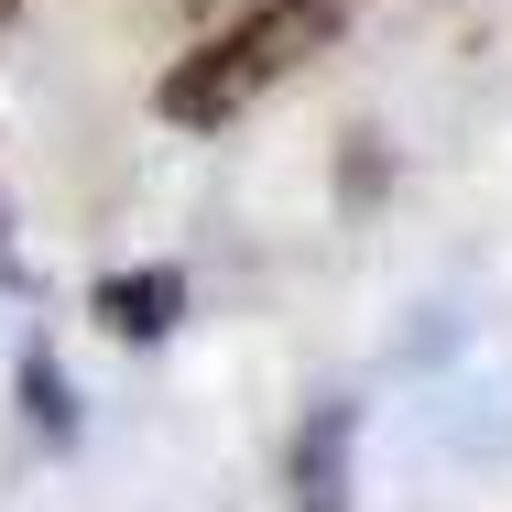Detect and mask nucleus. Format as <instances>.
I'll return each mask as SVG.
<instances>
[{
  "mask_svg": "<svg viewBox=\"0 0 512 512\" xmlns=\"http://www.w3.org/2000/svg\"><path fill=\"white\" fill-rule=\"evenodd\" d=\"M11 22H22V0H0V33H11Z\"/></svg>",
  "mask_w": 512,
  "mask_h": 512,
  "instance_id": "4",
  "label": "nucleus"
},
{
  "mask_svg": "<svg viewBox=\"0 0 512 512\" xmlns=\"http://www.w3.org/2000/svg\"><path fill=\"white\" fill-rule=\"evenodd\" d=\"M360 414L349 404H316L306 436H295V512H360Z\"/></svg>",
  "mask_w": 512,
  "mask_h": 512,
  "instance_id": "2",
  "label": "nucleus"
},
{
  "mask_svg": "<svg viewBox=\"0 0 512 512\" xmlns=\"http://www.w3.org/2000/svg\"><path fill=\"white\" fill-rule=\"evenodd\" d=\"M175 316H186V273H164V262L99 284V327H109V338H164Z\"/></svg>",
  "mask_w": 512,
  "mask_h": 512,
  "instance_id": "3",
  "label": "nucleus"
},
{
  "mask_svg": "<svg viewBox=\"0 0 512 512\" xmlns=\"http://www.w3.org/2000/svg\"><path fill=\"white\" fill-rule=\"evenodd\" d=\"M327 33H338V0H262V11H240L229 33H207L197 55L164 77V120H186V131L240 120L273 77H295V66H306Z\"/></svg>",
  "mask_w": 512,
  "mask_h": 512,
  "instance_id": "1",
  "label": "nucleus"
}]
</instances>
